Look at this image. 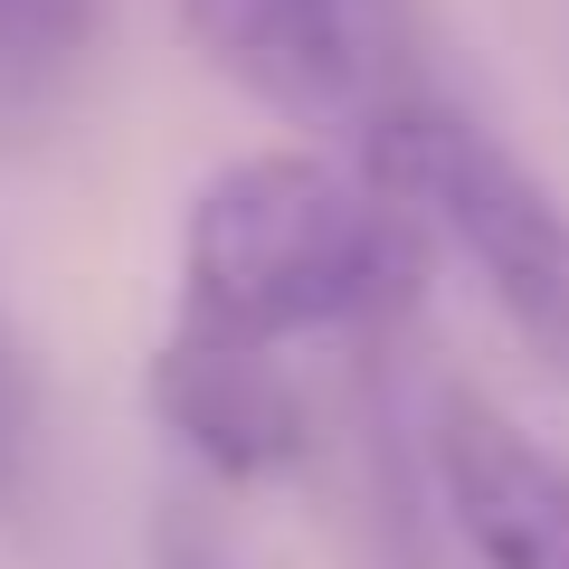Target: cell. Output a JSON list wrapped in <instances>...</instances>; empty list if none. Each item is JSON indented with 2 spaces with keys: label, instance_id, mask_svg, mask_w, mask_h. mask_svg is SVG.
I'll return each instance as SVG.
<instances>
[{
  "label": "cell",
  "instance_id": "obj_1",
  "mask_svg": "<svg viewBox=\"0 0 569 569\" xmlns=\"http://www.w3.org/2000/svg\"><path fill=\"white\" fill-rule=\"evenodd\" d=\"M427 228L370 171L323 152H238L200 181L181 219V332L284 351L305 332L380 323L408 305Z\"/></svg>",
  "mask_w": 569,
  "mask_h": 569
},
{
  "label": "cell",
  "instance_id": "obj_2",
  "mask_svg": "<svg viewBox=\"0 0 569 569\" xmlns=\"http://www.w3.org/2000/svg\"><path fill=\"white\" fill-rule=\"evenodd\" d=\"M370 181L485 276L493 313L569 389V209L493 133L437 104H399L370 123Z\"/></svg>",
  "mask_w": 569,
  "mask_h": 569
},
{
  "label": "cell",
  "instance_id": "obj_3",
  "mask_svg": "<svg viewBox=\"0 0 569 569\" xmlns=\"http://www.w3.org/2000/svg\"><path fill=\"white\" fill-rule=\"evenodd\" d=\"M152 418L181 437V456L219 485H276L313 456V408L284 370V351L209 342V332H162L152 351Z\"/></svg>",
  "mask_w": 569,
  "mask_h": 569
},
{
  "label": "cell",
  "instance_id": "obj_4",
  "mask_svg": "<svg viewBox=\"0 0 569 569\" xmlns=\"http://www.w3.org/2000/svg\"><path fill=\"white\" fill-rule=\"evenodd\" d=\"M437 503L475 569H569V466L531 447L493 399L456 389L437 408Z\"/></svg>",
  "mask_w": 569,
  "mask_h": 569
},
{
  "label": "cell",
  "instance_id": "obj_5",
  "mask_svg": "<svg viewBox=\"0 0 569 569\" xmlns=\"http://www.w3.org/2000/svg\"><path fill=\"white\" fill-rule=\"evenodd\" d=\"M181 29L228 86L295 123H342L370 86L361 0H181Z\"/></svg>",
  "mask_w": 569,
  "mask_h": 569
},
{
  "label": "cell",
  "instance_id": "obj_6",
  "mask_svg": "<svg viewBox=\"0 0 569 569\" xmlns=\"http://www.w3.org/2000/svg\"><path fill=\"white\" fill-rule=\"evenodd\" d=\"M96 29V0H0V86H39Z\"/></svg>",
  "mask_w": 569,
  "mask_h": 569
},
{
  "label": "cell",
  "instance_id": "obj_7",
  "mask_svg": "<svg viewBox=\"0 0 569 569\" xmlns=\"http://www.w3.org/2000/svg\"><path fill=\"white\" fill-rule=\"evenodd\" d=\"M29 437H39V389H29L20 332L0 323V503H20V475H29Z\"/></svg>",
  "mask_w": 569,
  "mask_h": 569
}]
</instances>
